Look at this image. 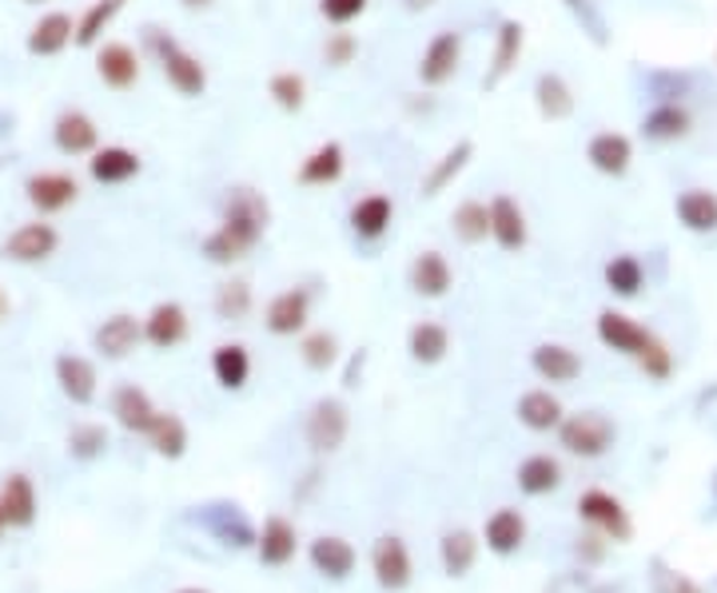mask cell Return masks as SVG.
I'll return each instance as SVG.
<instances>
[{"label":"cell","instance_id":"6da1fadb","mask_svg":"<svg viewBox=\"0 0 717 593\" xmlns=\"http://www.w3.org/2000/svg\"><path fill=\"white\" fill-rule=\"evenodd\" d=\"M271 223V208L268 200L256 192V188H236L223 203V215H220V228L211 231L203 240V255L211 263H236V259L251 255L263 231Z\"/></svg>","mask_w":717,"mask_h":593},{"label":"cell","instance_id":"7a4b0ae2","mask_svg":"<svg viewBox=\"0 0 717 593\" xmlns=\"http://www.w3.org/2000/svg\"><path fill=\"white\" fill-rule=\"evenodd\" d=\"M148 44H152L156 60H160L163 80H168V84H172L183 100H196V97H203V92H208V68L200 64V57H191L180 40L163 37V32L152 29Z\"/></svg>","mask_w":717,"mask_h":593},{"label":"cell","instance_id":"3957f363","mask_svg":"<svg viewBox=\"0 0 717 593\" xmlns=\"http://www.w3.org/2000/svg\"><path fill=\"white\" fill-rule=\"evenodd\" d=\"M558 442L562 450L578 454V459H598L614 446V422L598 411H582L570 414V419L558 422Z\"/></svg>","mask_w":717,"mask_h":593},{"label":"cell","instance_id":"277c9868","mask_svg":"<svg viewBox=\"0 0 717 593\" xmlns=\"http://www.w3.org/2000/svg\"><path fill=\"white\" fill-rule=\"evenodd\" d=\"M24 200L37 208V215H60L80 200V183L68 172H37L24 180Z\"/></svg>","mask_w":717,"mask_h":593},{"label":"cell","instance_id":"5b68a950","mask_svg":"<svg viewBox=\"0 0 717 593\" xmlns=\"http://www.w3.org/2000/svg\"><path fill=\"white\" fill-rule=\"evenodd\" d=\"M347 426H351V419H347V406L339 399H319L316 406H311V414H307V446L316 450V454H331V450L343 446L347 439Z\"/></svg>","mask_w":717,"mask_h":593},{"label":"cell","instance_id":"8992f818","mask_svg":"<svg viewBox=\"0 0 717 593\" xmlns=\"http://www.w3.org/2000/svg\"><path fill=\"white\" fill-rule=\"evenodd\" d=\"M57 248H60V231L52 223H44V215H40L32 223H20L9 240H4V259H12V263H44V259L57 255Z\"/></svg>","mask_w":717,"mask_h":593},{"label":"cell","instance_id":"52a82bcc","mask_svg":"<svg viewBox=\"0 0 717 593\" xmlns=\"http://www.w3.org/2000/svg\"><path fill=\"white\" fill-rule=\"evenodd\" d=\"M462 64V37L459 32H435L430 37V44L422 49L419 57V80L427 88H442L455 72H459Z\"/></svg>","mask_w":717,"mask_h":593},{"label":"cell","instance_id":"ba28073f","mask_svg":"<svg viewBox=\"0 0 717 593\" xmlns=\"http://www.w3.org/2000/svg\"><path fill=\"white\" fill-rule=\"evenodd\" d=\"M96 77L104 80L112 92H128L140 80V57L125 40H104L96 44Z\"/></svg>","mask_w":717,"mask_h":593},{"label":"cell","instance_id":"9c48e42d","mask_svg":"<svg viewBox=\"0 0 717 593\" xmlns=\"http://www.w3.org/2000/svg\"><path fill=\"white\" fill-rule=\"evenodd\" d=\"M490 240L507 255H518L530 240V223H526V211L515 195H495L490 200Z\"/></svg>","mask_w":717,"mask_h":593},{"label":"cell","instance_id":"30bf717a","mask_svg":"<svg viewBox=\"0 0 717 593\" xmlns=\"http://www.w3.org/2000/svg\"><path fill=\"white\" fill-rule=\"evenodd\" d=\"M578 510H582V517L590 522V526H598L606 537H614V542H630L634 537L630 514H626L618 497L606 494V490H586L582 502H578Z\"/></svg>","mask_w":717,"mask_h":593},{"label":"cell","instance_id":"8fae6325","mask_svg":"<svg viewBox=\"0 0 717 593\" xmlns=\"http://www.w3.org/2000/svg\"><path fill=\"white\" fill-rule=\"evenodd\" d=\"M598 339H603L610 351L630 354V359H638V354L654 343L650 331H646L638 319L626 315V311H603V315H598Z\"/></svg>","mask_w":717,"mask_h":593},{"label":"cell","instance_id":"7c38bea8","mask_svg":"<svg viewBox=\"0 0 717 593\" xmlns=\"http://www.w3.org/2000/svg\"><path fill=\"white\" fill-rule=\"evenodd\" d=\"M52 140H57V148L64 155H92L100 148V128H96V120L88 112L68 108L52 124Z\"/></svg>","mask_w":717,"mask_h":593},{"label":"cell","instance_id":"4fadbf2b","mask_svg":"<svg viewBox=\"0 0 717 593\" xmlns=\"http://www.w3.org/2000/svg\"><path fill=\"white\" fill-rule=\"evenodd\" d=\"M586 160H590L594 172H603V175H610V180H618V175L630 172L634 140H630V135H621V132H598L590 144H586Z\"/></svg>","mask_w":717,"mask_h":593},{"label":"cell","instance_id":"5bb4252c","mask_svg":"<svg viewBox=\"0 0 717 593\" xmlns=\"http://www.w3.org/2000/svg\"><path fill=\"white\" fill-rule=\"evenodd\" d=\"M689 128H694V115H689L686 104L678 100H661L658 108L641 115V135L654 140V144H674V140H686Z\"/></svg>","mask_w":717,"mask_h":593},{"label":"cell","instance_id":"9a60e30c","mask_svg":"<svg viewBox=\"0 0 717 593\" xmlns=\"http://www.w3.org/2000/svg\"><path fill=\"white\" fill-rule=\"evenodd\" d=\"M371 570H375V577H379L382 590H402V585L411 582V554H407L402 537L387 534V537L375 542Z\"/></svg>","mask_w":717,"mask_h":593},{"label":"cell","instance_id":"2e32d148","mask_svg":"<svg viewBox=\"0 0 717 593\" xmlns=\"http://www.w3.org/2000/svg\"><path fill=\"white\" fill-rule=\"evenodd\" d=\"M77 40V20L68 17V12H44V17L32 24V32H29V52L32 57H40V60H48V57H60V52L68 49Z\"/></svg>","mask_w":717,"mask_h":593},{"label":"cell","instance_id":"e0dca14e","mask_svg":"<svg viewBox=\"0 0 717 593\" xmlns=\"http://www.w3.org/2000/svg\"><path fill=\"white\" fill-rule=\"evenodd\" d=\"M88 175L104 188H120V183L136 180L140 175V155L132 148H120V144H108V148H96L92 160H88Z\"/></svg>","mask_w":717,"mask_h":593},{"label":"cell","instance_id":"ac0fdd59","mask_svg":"<svg viewBox=\"0 0 717 593\" xmlns=\"http://www.w3.org/2000/svg\"><path fill=\"white\" fill-rule=\"evenodd\" d=\"M143 339L156 351H172L188 339V311L180 303H156L152 315L143 319Z\"/></svg>","mask_w":717,"mask_h":593},{"label":"cell","instance_id":"d6986e66","mask_svg":"<svg viewBox=\"0 0 717 593\" xmlns=\"http://www.w3.org/2000/svg\"><path fill=\"white\" fill-rule=\"evenodd\" d=\"M522 44H526L522 24H518V20H502L495 32V57H490V72L482 77V88H498L510 72H515L518 57H522Z\"/></svg>","mask_w":717,"mask_h":593},{"label":"cell","instance_id":"ffe728a7","mask_svg":"<svg viewBox=\"0 0 717 593\" xmlns=\"http://www.w3.org/2000/svg\"><path fill=\"white\" fill-rule=\"evenodd\" d=\"M475 160V140H459L455 148H447V152L439 155V160L430 163V172L422 175L419 192L427 195V200H435V195H442L450 188V183L459 180L462 172H467V163Z\"/></svg>","mask_w":717,"mask_h":593},{"label":"cell","instance_id":"44dd1931","mask_svg":"<svg viewBox=\"0 0 717 593\" xmlns=\"http://www.w3.org/2000/svg\"><path fill=\"white\" fill-rule=\"evenodd\" d=\"M674 215L694 235H709V231H717V192H709V188H686L674 200Z\"/></svg>","mask_w":717,"mask_h":593},{"label":"cell","instance_id":"7402d4cb","mask_svg":"<svg viewBox=\"0 0 717 593\" xmlns=\"http://www.w3.org/2000/svg\"><path fill=\"white\" fill-rule=\"evenodd\" d=\"M307 315H311V295L303 288L279 291L268 303V331L271 335H296L307 326Z\"/></svg>","mask_w":717,"mask_h":593},{"label":"cell","instance_id":"603a6c76","mask_svg":"<svg viewBox=\"0 0 717 593\" xmlns=\"http://www.w3.org/2000/svg\"><path fill=\"white\" fill-rule=\"evenodd\" d=\"M391 220H395V203H391V195H382V192L364 195V200L351 208V215H347V223H351V231L359 240H379V235H387Z\"/></svg>","mask_w":717,"mask_h":593},{"label":"cell","instance_id":"cb8c5ba5","mask_svg":"<svg viewBox=\"0 0 717 593\" xmlns=\"http://www.w3.org/2000/svg\"><path fill=\"white\" fill-rule=\"evenodd\" d=\"M112 414H116V422L125 426V431H136V434H148L152 431V422H156V406H152V399L140 391V386H132V383H125V386H116V394H112Z\"/></svg>","mask_w":717,"mask_h":593},{"label":"cell","instance_id":"d4e9b609","mask_svg":"<svg viewBox=\"0 0 717 593\" xmlns=\"http://www.w3.org/2000/svg\"><path fill=\"white\" fill-rule=\"evenodd\" d=\"M343 168H347L343 144H335V140H327V144H319L316 152H311L303 163H299L296 180L303 183V188H327V183H335L339 175H343Z\"/></svg>","mask_w":717,"mask_h":593},{"label":"cell","instance_id":"484cf974","mask_svg":"<svg viewBox=\"0 0 717 593\" xmlns=\"http://www.w3.org/2000/svg\"><path fill=\"white\" fill-rule=\"evenodd\" d=\"M143 339V323H136L132 315H112L104 323L96 326V351L104 354V359H125V354L136 351V343Z\"/></svg>","mask_w":717,"mask_h":593},{"label":"cell","instance_id":"4316f807","mask_svg":"<svg viewBox=\"0 0 717 593\" xmlns=\"http://www.w3.org/2000/svg\"><path fill=\"white\" fill-rule=\"evenodd\" d=\"M530 366H535V374L538 379H546V383H574V379L582 374V359H578V351H570V346H562V343L535 346Z\"/></svg>","mask_w":717,"mask_h":593},{"label":"cell","instance_id":"83f0119b","mask_svg":"<svg viewBox=\"0 0 717 593\" xmlns=\"http://www.w3.org/2000/svg\"><path fill=\"white\" fill-rule=\"evenodd\" d=\"M455 283V271H450L447 255L442 251H422L411 263V288L422 299H442Z\"/></svg>","mask_w":717,"mask_h":593},{"label":"cell","instance_id":"f1b7e54d","mask_svg":"<svg viewBox=\"0 0 717 593\" xmlns=\"http://www.w3.org/2000/svg\"><path fill=\"white\" fill-rule=\"evenodd\" d=\"M57 383L77 406H88L96 399V366L80 354H60L57 359Z\"/></svg>","mask_w":717,"mask_h":593},{"label":"cell","instance_id":"f546056e","mask_svg":"<svg viewBox=\"0 0 717 593\" xmlns=\"http://www.w3.org/2000/svg\"><path fill=\"white\" fill-rule=\"evenodd\" d=\"M535 104H538V112H542V120H570L574 92H570V84H566V77H558V72H538Z\"/></svg>","mask_w":717,"mask_h":593},{"label":"cell","instance_id":"4dcf8cb0","mask_svg":"<svg viewBox=\"0 0 717 593\" xmlns=\"http://www.w3.org/2000/svg\"><path fill=\"white\" fill-rule=\"evenodd\" d=\"M211 374H216V383H220L223 391H239V386L251 379L248 346H239V343L216 346V354H211Z\"/></svg>","mask_w":717,"mask_h":593},{"label":"cell","instance_id":"1f68e13d","mask_svg":"<svg viewBox=\"0 0 717 593\" xmlns=\"http://www.w3.org/2000/svg\"><path fill=\"white\" fill-rule=\"evenodd\" d=\"M518 422L526 431H558L562 422V402L550 391H526L518 399Z\"/></svg>","mask_w":717,"mask_h":593},{"label":"cell","instance_id":"d6a6232c","mask_svg":"<svg viewBox=\"0 0 717 593\" xmlns=\"http://www.w3.org/2000/svg\"><path fill=\"white\" fill-rule=\"evenodd\" d=\"M0 514L9 526H32V517H37V490L24 474H12L4 482V494H0Z\"/></svg>","mask_w":717,"mask_h":593},{"label":"cell","instance_id":"836d02e7","mask_svg":"<svg viewBox=\"0 0 717 593\" xmlns=\"http://www.w3.org/2000/svg\"><path fill=\"white\" fill-rule=\"evenodd\" d=\"M125 4L128 0H92V4L84 9V17L77 20V40H72V44H80V49H96L100 37L108 32V24L125 12Z\"/></svg>","mask_w":717,"mask_h":593},{"label":"cell","instance_id":"e575fe53","mask_svg":"<svg viewBox=\"0 0 717 593\" xmlns=\"http://www.w3.org/2000/svg\"><path fill=\"white\" fill-rule=\"evenodd\" d=\"M407 351H411V359H415V363H422V366L442 363V359H447V351H450L447 326H442V323H415L411 335H407Z\"/></svg>","mask_w":717,"mask_h":593},{"label":"cell","instance_id":"d590c367","mask_svg":"<svg viewBox=\"0 0 717 593\" xmlns=\"http://www.w3.org/2000/svg\"><path fill=\"white\" fill-rule=\"evenodd\" d=\"M562 482V466H558L550 454H530V459L518 466V490L530 497H542L550 490H558Z\"/></svg>","mask_w":717,"mask_h":593},{"label":"cell","instance_id":"8d00e7d4","mask_svg":"<svg viewBox=\"0 0 717 593\" xmlns=\"http://www.w3.org/2000/svg\"><path fill=\"white\" fill-rule=\"evenodd\" d=\"M296 557V530L283 517H268L259 534V562L263 565H287Z\"/></svg>","mask_w":717,"mask_h":593},{"label":"cell","instance_id":"74e56055","mask_svg":"<svg viewBox=\"0 0 717 593\" xmlns=\"http://www.w3.org/2000/svg\"><path fill=\"white\" fill-rule=\"evenodd\" d=\"M450 231H455V235H459L467 248H475V243H487V235H490V203L462 200L459 208H455V215H450Z\"/></svg>","mask_w":717,"mask_h":593},{"label":"cell","instance_id":"f35d334b","mask_svg":"<svg viewBox=\"0 0 717 593\" xmlns=\"http://www.w3.org/2000/svg\"><path fill=\"white\" fill-rule=\"evenodd\" d=\"M311 565H316L319 574L327 577H347L355 570V550L351 542H343V537H319V542H311Z\"/></svg>","mask_w":717,"mask_h":593},{"label":"cell","instance_id":"ab89813d","mask_svg":"<svg viewBox=\"0 0 717 593\" xmlns=\"http://www.w3.org/2000/svg\"><path fill=\"white\" fill-rule=\"evenodd\" d=\"M526 542V522L518 510H495V514L487 517V545L495 550V554H515L518 545Z\"/></svg>","mask_w":717,"mask_h":593},{"label":"cell","instance_id":"60d3db41","mask_svg":"<svg viewBox=\"0 0 717 593\" xmlns=\"http://www.w3.org/2000/svg\"><path fill=\"white\" fill-rule=\"evenodd\" d=\"M603 275H606V288L621 299H634L641 291V283H646V271H641L638 255H614Z\"/></svg>","mask_w":717,"mask_h":593},{"label":"cell","instance_id":"b9f144b4","mask_svg":"<svg viewBox=\"0 0 717 593\" xmlns=\"http://www.w3.org/2000/svg\"><path fill=\"white\" fill-rule=\"evenodd\" d=\"M148 439H152L156 454H163V459H180L183 450H188V426H183L180 414H156Z\"/></svg>","mask_w":717,"mask_h":593},{"label":"cell","instance_id":"7bdbcfd3","mask_svg":"<svg viewBox=\"0 0 717 593\" xmlns=\"http://www.w3.org/2000/svg\"><path fill=\"white\" fill-rule=\"evenodd\" d=\"M475 557H478L475 534H467V530H455V534L442 537V570H447L450 577L470 574V565H475Z\"/></svg>","mask_w":717,"mask_h":593},{"label":"cell","instance_id":"ee69618b","mask_svg":"<svg viewBox=\"0 0 717 593\" xmlns=\"http://www.w3.org/2000/svg\"><path fill=\"white\" fill-rule=\"evenodd\" d=\"M268 97L276 100L279 112H303L307 104V80L299 77V72H276V77L268 80Z\"/></svg>","mask_w":717,"mask_h":593},{"label":"cell","instance_id":"f6af8a7d","mask_svg":"<svg viewBox=\"0 0 717 593\" xmlns=\"http://www.w3.org/2000/svg\"><path fill=\"white\" fill-rule=\"evenodd\" d=\"M299 354H303V363L311 366V371H327V366L339 363V339H335L331 331H316V335L303 339Z\"/></svg>","mask_w":717,"mask_h":593},{"label":"cell","instance_id":"bcb514c9","mask_svg":"<svg viewBox=\"0 0 717 593\" xmlns=\"http://www.w3.org/2000/svg\"><path fill=\"white\" fill-rule=\"evenodd\" d=\"M566 4V12H570L578 24H582V32L586 37L598 44V49H606L610 44V37H606V20H603V12H598V4L594 0H562Z\"/></svg>","mask_w":717,"mask_h":593},{"label":"cell","instance_id":"7dc6e473","mask_svg":"<svg viewBox=\"0 0 717 593\" xmlns=\"http://www.w3.org/2000/svg\"><path fill=\"white\" fill-rule=\"evenodd\" d=\"M251 311V288L243 283V279H236V283H223L220 295H216V315L220 319H243Z\"/></svg>","mask_w":717,"mask_h":593},{"label":"cell","instance_id":"c3c4849f","mask_svg":"<svg viewBox=\"0 0 717 593\" xmlns=\"http://www.w3.org/2000/svg\"><path fill=\"white\" fill-rule=\"evenodd\" d=\"M108 446V434H104V426H77V431L68 434V450H72V459H80V462H88V459H96L100 450Z\"/></svg>","mask_w":717,"mask_h":593},{"label":"cell","instance_id":"681fc988","mask_svg":"<svg viewBox=\"0 0 717 593\" xmlns=\"http://www.w3.org/2000/svg\"><path fill=\"white\" fill-rule=\"evenodd\" d=\"M367 4H371V0H319V17H323L327 24H335V29H343V24L364 17Z\"/></svg>","mask_w":717,"mask_h":593},{"label":"cell","instance_id":"f907efd6","mask_svg":"<svg viewBox=\"0 0 717 593\" xmlns=\"http://www.w3.org/2000/svg\"><path fill=\"white\" fill-rule=\"evenodd\" d=\"M638 366L650 374V379H658V383H661V379H669V374H674V354H669V346L661 343V339H654V343L638 354Z\"/></svg>","mask_w":717,"mask_h":593},{"label":"cell","instance_id":"816d5d0a","mask_svg":"<svg viewBox=\"0 0 717 593\" xmlns=\"http://www.w3.org/2000/svg\"><path fill=\"white\" fill-rule=\"evenodd\" d=\"M355 37L351 32H331L327 37V44H323V57H327V64H335V68H343V64H351L355 60Z\"/></svg>","mask_w":717,"mask_h":593},{"label":"cell","instance_id":"f5cc1de1","mask_svg":"<svg viewBox=\"0 0 717 593\" xmlns=\"http://www.w3.org/2000/svg\"><path fill=\"white\" fill-rule=\"evenodd\" d=\"M658 593H701V585H694L686 574H669V570H661V574H658Z\"/></svg>","mask_w":717,"mask_h":593},{"label":"cell","instance_id":"db71d44e","mask_svg":"<svg viewBox=\"0 0 717 593\" xmlns=\"http://www.w3.org/2000/svg\"><path fill=\"white\" fill-rule=\"evenodd\" d=\"M359 374H364V351L355 354V359H351V366H347V374H343V386H359Z\"/></svg>","mask_w":717,"mask_h":593},{"label":"cell","instance_id":"11a10c76","mask_svg":"<svg viewBox=\"0 0 717 593\" xmlns=\"http://www.w3.org/2000/svg\"><path fill=\"white\" fill-rule=\"evenodd\" d=\"M439 0H402V9L407 12H427V9H435Z\"/></svg>","mask_w":717,"mask_h":593},{"label":"cell","instance_id":"9f6ffc18","mask_svg":"<svg viewBox=\"0 0 717 593\" xmlns=\"http://www.w3.org/2000/svg\"><path fill=\"white\" fill-rule=\"evenodd\" d=\"M183 9H211V4H216V0H180Z\"/></svg>","mask_w":717,"mask_h":593},{"label":"cell","instance_id":"6f0895ef","mask_svg":"<svg viewBox=\"0 0 717 593\" xmlns=\"http://www.w3.org/2000/svg\"><path fill=\"white\" fill-rule=\"evenodd\" d=\"M0 319H9V295L0 291Z\"/></svg>","mask_w":717,"mask_h":593},{"label":"cell","instance_id":"680465c9","mask_svg":"<svg viewBox=\"0 0 717 593\" xmlns=\"http://www.w3.org/2000/svg\"><path fill=\"white\" fill-rule=\"evenodd\" d=\"M176 593H208V590H176Z\"/></svg>","mask_w":717,"mask_h":593},{"label":"cell","instance_id":"91938a15","mask_svg":"<svg viewBox=\"0 0 717 593\" xmlns=\"http://www.w3.org/2000/svg\"><path fill=\"white\" fill-rule=\"evenodd\" d=\"M0 526H4V514H0Z\"/></svg>","mask_w":717,"mask_h":593},{"label":"cell","instance_id":"94428289","mask_svg":"<svg viewBox=\"0 0 717 593\" xmlns=\"http://www.w3.org/2000/svg\"><path fill=\"white\" fill-rule=\"evenodd\" d=\"M29 4H40V0H29Z\"/></svg>","mask_w":717,"mask_h":593}]
</instances>
